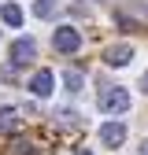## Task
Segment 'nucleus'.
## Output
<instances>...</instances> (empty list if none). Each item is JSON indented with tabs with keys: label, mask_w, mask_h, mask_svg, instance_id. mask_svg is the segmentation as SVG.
Segmentation results:
<instances>
[{
	"label": "nucleus",
	"mask_w": 148,
	"mask_h": 155,
	"mask_svg": "<svg viewBox=\"0 0 148 155\" xmlns=\"http://www.w3.org/2000/svg\"><path fill=\"white\" fill-rule=\"evenodd\" d=\"M56 8H59V0H33V15L37 18H52Z\"/></svg>",
	"instance_id": "obj_9"
},
{
	"label": "nucleus",
	"mask_w": 148,
	"mask_h": 155,
	"mask_svg": "<svg viewBox=\"0 0 148 155\" xmlns=\"http://www.w3.org/2000/svg\"><path fill=\"white\" fill-rule=\"evenodd\" d=\"M11 78H15V70L8 67V70H0V81H11Z\"/></svg>",
	"instance_id": "obj_13"
},
{
	"label": "nucleus",
	"mask_w": 148,
	"mask_h": 155,
	"mask_svg": "<svg viewBox=\"0 0 148 155\" xmlns=\"http://www.w3.org/2000/svg\"><path fill=\"white\" fill-rule=\"evenodd\" d=\"M8 59H11L15 67H26L30 59H37V41H33V37H18V41H11Z\"/></svg>",
	"instance_id": "obj_3"
},
{
	"label": "nucleus",
	"mask_w": 148,
	"mask_h": 155,
	"mask_svg": "<svg viewBox=\"0 0 148 155\" xmlns=\"http://www.w3.org/2000/svg\"><path fill=\"white\" fill-rule=\"evenodd\" d=\"M141 155H148V140H144V144H141Z\"/></svg>",
	"instance_id": "obj_15"
},
{
	"label": "nucleus",
	"mask_w": 148,
	"mask_h": 155,
	"mask_svg": "<svg viewBox=\"0 0 148 155\" xmlns=\"http://www.w3.org/2000/svg\"><path fill=\"white\" fill-rule=\"evenodd\" d=\"M78 155H92V151H89V148H82V151H78Z\"/></svg>",
	"instance_id": "obj_16"
},
{
	"label": "nucleus",
	"mask_w": 148,
	"mask_h": 155,
	"mask_svg": "<svg viewBox=\"0 0 148 155\" xmlns=\"http://www.w3.org/2000/svg\"><path fill=\"white\" fill-rule=\"evenodd\" d=\"M96 107L104 114H126L130 111V89H122V85H100Z\"/></svg>",
	"instance_id": "obj_1"
},
{
	"label": "nucleus",
	"mask_w": 148,
	"mask_h": 155,
	"mask_svg": "<svg viewBox=\"0 0 148 155\" xmlns=\"http://www.w3.org/2000/svg\"><path fill=\"white\" fill-rule=\"evenodd\" d=\"M141 89H144V92H148V74H144V78H141Z\"/></svg>",
	"instance_id": "obj_14"
},
{
	"label": "nucleus",
	"mask_w": 148,
	"mask_h": 155,
	"mask_svg": "<svg viewBox=\"0 0 148 155\" xmlns=\"http://www.w3.org/2000/svg\"><path fill=\"white\" fill-rule=\"evenodd\" d=\"M11 155H37V151H33L30 140H15V144H11Z\"/></svg>",
	"instance_id": "obj_12"
},
{
	"label": "nucleus",
	"mask_w": 148,
	"mask_h": 155,
	"mask_svg": "<svg viewBox=\"0 0 148 155\" xmlns=\"http://www.w3.org/2000/svg\"><path fill=\"white\" fill-rule=\"evenodd\" d=\"M82 81H85L82 70H67V74H63V85H67L70 92H82Z\"/></svg>",
	"instance_id": "obj_10"
},
{
	"label": "nucleus",
	"mask_w": 148,
	"mask_h": 155,
	"mask_svg": "<svg viewBox=\"0 0 148 155\" xmlns=\"http://www.w3.org/2000/svg\"><path fill=\"white\" fill-rule=\"evenodd\" d=\"M130 59H133V45H111V48H104V63L107 67H126Z\"/></svg>",
	"instance_id": "obj_6"
},
{
	"label": "nucleus",
	"mask_w": 148,
	"mask_h": 155,
	"mask_svg": "<svg viewBox=\"0 0 148 155\" xmlns=\"http://www.w3.org/2000/svg\"><path fill=\"white\" fill-rule=\"evenodd\" d=\"M0 18H4L8 26H15V30H18V26H22V8H18L15 0H8V4L0 8Z\"/></svg>",
	"instance_id": "obj_8"
},
{
	"label": "nucleus",
	"mask_w": 148,
	"mask_h": 155,
	"mask_svg": "<svg viewBox=\"0 0 148 155\" xmlns=\"http://www.w3.org/2000/svg\"><path fill=\"white\" fill-rule=\"evenodd\" d=\"M52 85H56L52 70H37V74L30 78V92L37 96V100H48V96H52Z\"/></svg>",
	"instance_id": "obj_5"
},
{
	"label": "nucleus",
	"mask_w": 148,
	"mask_h": 155,
	"mask_svg": "<svg viewBox=\"0 0 148 155\" xmlns=\"http://www.w3.org/2000/svg\"><path fill=\"white\" fill-rule=\"evenodd\" d=\"M56 118H59L63 126H78L82 114H78V111H70V107H59V111H56Z\"/></svg>",
	"instance_id": "obj_11"
},
{
	"label": "nucleus",
	"mask_w": 148,
	"mask_h": 155,
	"mask_svg": "<svg viewBox=\"0 0 148 155\" xmlns=\"http://www.w3.org/2000/svg\"><path fill=\"white\" fill-rule=\"evenodd\" d=\"M52 45H56V52H63V55H74L82 48V33L74 30V26H59L52 33Z\"/></svg>",
	"instance_id": "obj_2"
},
{
	"label": "nucleus",
	"mask_w": 148,
	"mask_h": 155,
	"mask_svg": "<svg viewBox=\"0 0 148 155\" xmlns=\"http://www.w3.org/2000/svg\"><path fill=\"white\" fill-rule=\"evenodd\" d=\"M22 122V111L18 107H0V133H15Z\"/></svg>",
	"instance_id": "obj_7"
},
{
	"label": "nucleus",
	"mask_w": 148,
	"mask_h": 155,
	"mask_svg": "<svg viewBox=\"0 0 148 155\" xmlns=\"http://www.w3.org/2000/svg\"><path fill=\"white\" fill-rule=\"evenodd\" d=\"M122 140H126V126L122 122H104L100 126V144L104 148H122Z\"/></svg>",
	"instance_id": "obj_4"
}]
</instances>
